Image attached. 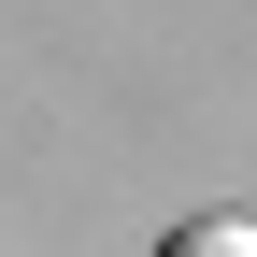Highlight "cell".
Instances as JSON below:
<instances>
[{"label": "cell", "instance_id": "6da1fadb", "mask_svg": "<svg viewBox=\"0 0 257 257\" xmlns=\"http://www.w3.org/2000/svg\"><path fill=\"white\" fill-rule=\"evenodd\" d=\"M157 257H257V214H200V229H172Z\"/></svg>", "mask_w": 257, "mask_h": 257}]
</instances>
